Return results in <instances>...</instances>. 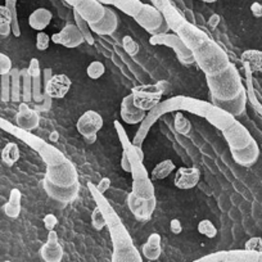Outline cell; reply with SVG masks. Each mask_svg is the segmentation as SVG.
<instances>
[{"instance_id": "51", "label": "cell", "mask_w": 262, "mask_h": 262, "mask_svg": "<svg viewBox=\"0 0 262 262\" xmlns=\"http://www.w3.org/2000/svg\"><path fill=\"white\" fill-rule=\"evenodd\" d=\"M95 188H97V190L99 191V193L104 194L105 191L111 188V179L110 178L100 179V181L95 185Z\"/></svg>"}, {"instance_id": "61", "label": "cell", "mask_w": 262, "mask_h": 262, "mask_svg": "<svg viewBox=\"0 0 262 262\" xmlns=\"http://www.w3.org/2000/svg\"><path fill=\"white\" fill-rule=\"evenodd\" d=\"M257 262H262V253H258V259H257Z\"/></svg>"}, {"instance_id": "39", "label": "cell", "mask_w": 262, "mask_h": 262, "mask_svg": "<svg viewBox=\"0 0 262 262\" xmlns=\"http://www.w3.org/2000/svg\"><path fill=\"white\" fill-rule=\"evenodd\" d=\"M0 100L2 102L11 100V76L9 74L0 76Z\"/></svg>"}, {"instance_id": "2", "label": "cell", "mask_w": 262, "mask_h": 262, "mask_svg": "<svg viewBox=\"0 0 262 262\" xmlns=\"http://www.w3.org/2000/svg\"><path fill=\"white\" fill-rule=\"evenodd\" d=\"M88 189L92 194L93 200L103 212L105 219V226L110 230L111 239L113 244L112 262H143L142 256L133 243L127 229L121 221L120 216L115 208L111 206L104 194L99 193L93 183H88Z\"/></svg>"}, {"instance_id": "7", "label": "cell", "mask_w": 262, "mask_h": 262, "mask_svg": "<svg viewBox=\"0 0 262 262\" xmlns=\"http://www.w3.org/2000/svg\"><path fill=\"white\" fill-rule=\"evenodd\" d=\"M150 45H165V47L171 48V49L175 52L176 57L180 60V63L189 66L195 63L194 60L193 54H191L190 50L186 48V45L184 44L183 40L178 36L176 34H161V35H152L149 39Z\"/></svg>"}, {"instance_id": "9", "label": "cell", "mask_w": 262, "mask_h": 262, "mask_svg": "<svg viewBox=\"0 0 262 262\" xmlns=\"http://www.w3.org/2000/svg\"><path fill=\"white\" fill-rule=\"evenodd\" d=\"M223 135L226 142H228L230 150L242 149V148L247 147L253 139L248 128L236 120L229 127L223 130Z\"/></svg>"}, {"instance_id": "27", "label": "cell", "mask_w": 262, "mask_h": 262, "mask_svg": "<svg viewBox=\"0 0 262 262\" xmlns=\"http://www.w3.org/2000/svg\"><path fill=\"white\" fill-rule=\"evenodd\" d=\"M242 62L249 72H262V52L257 49H247L242 53Z\"/></svg>"}, {"instance_id": "37", "label": "cell", "mask_w": 262, "mask_h": 262, "mask_svg": "<svg viewBox=\"0 0 262 262\" xmlns=\"http://www.w3.org/2000/svg\"><path fill=\"white\" fill-rule=\"evenodd\" d=\"M6 7L12 13V34L18 37L21 35V29H19L18 19H17V0H6Z\"/></svg>"}, {"instance_id": "50", "label": "cell", "mask_w": 262, "mask_h": 262, "mask_svg": "<svg viewBox=\"0 0 262 262\" xmlns=\"http://www.w3.org/2000/svg\"><path fill=\"white\" fill-rule=\"evenodd\" d=\"M52 102H53L52 98H49L44 93V100H42L41 103H37L36 107H35L34 110L37 111V112H39V111H42V112H48V111H50V108H52Z\"/></svg>"}, {"instance_id": "45", "label": "cell", "mask_w": 262, "mask_h": 262, "mask_svg": "<svg viewBox=\"0 0 262 262\" xmlns=\"http://www.w3.org/2000/svg\"><path fill=\"white\" fill-rule=\"evenodd\" d=\"M50 36L47 34V32L44 31H39L36 35V48L37 50H40V52H44V50H47L48 48H49V44H50Z\"/></svg>"}, {"instance_id": "17", "label": "cell", "mask_w": 262, "mask_h": 262, "mask_svg": "<svg viewBox=\"0 0 262 262\" xmlns=\"http://www.w3.org/2000/svg\"><path fill=\"white\" fill-rule=\"evenodd\" d=\"M121 118L127 125H135V123H142L143 120L147 116V112L144 111L138 110L134 105V98L133 94L126 95L121 102V111H120Z\"/></svg>"}, {"instance_id": "5", "label": "cell", "mask_w": 262, "mask_h": 262, "mask_svg": "<svg viewBox=\"0 0 262 262\" xmlns=\"http://www.w3.org/2000/svg\"><path fill=\"white\" fill-rule=\"evenodd\" d=\"M206 80H207L211 98L217 100L234 99L244 89L241 74L235 64L231 62L223 71L215 75H207Z\"/></svg>"}, {"instance_id": "6", "label": "cell", "mask_w": 262, "mask_h": 262, "mask_svg": "<svg viewBox=\"0 0 262 262\" xmlns=\"http://www.w3.org/2000/svg\"><path fill=\"white\" fill-rule=\"evenodd\" d=\"M45 179L52 184L62 188H69L79 183V173L71 161L66 160L60 165L47 166Z\"/></svg>"}, {"instance_id": "33", "label": "cell", "mask_w": 262, "mask_h": 262, "mask_svg": "<svg viewBox=\"0 0 262 262\" xmlns=\"http://www.w3.org/2000/svg\"><path fill=\"white\" fill-rule=\"evenodd\" d=\"M21 98L25 103L32 100V77L30 76L27 70H21Z\"/></svg>"}, {"instance_id": "49", "label": "cell", "mask_w": 262, "mask_h": 262, "mask_svg": "<svg viewBox=\"0 0 262 262\" xmlns=\"http://www.w3.org/2000/svg\"><path fill=\"white\" fill-rule=\"evenodd\" d=\"M42 223H44L45 229H47L48 231H52L54 230L55 226L58 225V219L57 216L53 215V213H47V215L44 216V219H42Z\"/></svg>"}, {"instance_id": "30", "label": "cell", "mask_w": 262, "mask_h": 262, "mask_svg": "<svg viewBox=\"0 0 262 262\" xmlns=\"http://www.w3.org/2000/svg\"><path fill=\"white\" fill-rule=\"evenodd\" d=\"M225 259L231 262H257L258 253L247 251V249H243V251H230L225 252Z\"/></svg>"}, {"instance_id": "12", "label": "cell", "mask_w": 262, "mask_h": 262, "mask_svg": "<svg viewBox=\"0 0 262 262\" xmlns=\"http://www.w3.org/2000/svg\"><path fill=\"white\" fill-rule=\"evenodd\" d=\"M50 40H52L54 44L62 45V47L69 48V49H75V48L80 47V45L85 41L84 36H82V34L80 32L79 27L75 24L66 25L59 32L53 34L52 36H50Z\"/></svg>"}, {"instance_id": "24", "label": "cell", "mask_w": 262, "mask_h": 262, "mask_svg": "<svg viewBox=\"0 0 262 262\" xmlns=\"http://www.w3.org/2000/svg\"><path fill=\"white\" fill-rule=\"evenodd\" d=\"M98 2L102 3L103 6L105 4V6L116 7V8H118L127 16L133 17V18L139 13L140 8L143 6L140 0H98Z\"/></svg>"}, {"instance_id": "62", "label": "cell", "mask_w": 262, "mask_h": 262, "mask_svg": "<svg viewBox=\"0 0 262 262\" xmlns=\"http://www.w3.org/2000/svg\"><path fill=\"white\" fill-rule=\"evenodd\" d=\"M4 262H12V261H4Z\"/></svg>"}, {"instance_id": "36", "label": "cell", "mask_w": 262, "mask_h": 262, "mask_svg": "<svg viewBox=\"0 0 262 262\" xmlns=\"http://www.w3.org/2000/svg\"><path fill=\"white\" fill-rule=\"evenodd\" d=\"M134 105L140 111H144V112H149L152 111L158 103L161 102V99H156V98H145V97H134Z\"/></svg>"}, {"instance_id": "25", "label": "cell", "mask_w": 262, "mask_h": 262, "mask_svg": "<svg viewBox=\"0 0 262 262\" xmlns=\"http://www.w3.org/2000/svg\"><path fill=\"white\" fill-rule=\"evenodd\" d=\"M53 14L49 9L37 8L30 14L29 25L36 31H44L52 22Z\"/></svg>"}, {"instance_id": "43", "label": "cell", "mask_w": 262, "mask_h": 262, "mask_svg": "<svg viewBox=\"0 0 262 262\" xmlns=\"http://www.w3.org/2000/svg\"><path fill=\"white\" fill-rule=\"evenodd\" d=\"M92 225H93V228L98 231L103 230V229L105 228L104 215H103V212L100 211V208L98 207V206L94 208V210H93V212H92Z\"/></svg>"}, {"instance_id": "14", "label": "cell", "mask_w": 262, "mask_h": 262, "mask_svg": "<svg viewBox=\"0 0 262 262\" xmlns=\"http://www.w3.org/2000/svg\"><path fill=\"white\" fill-rule=\"evenodd\" d=\"M72 86V81L67 75L55 74L44 85V93L52 99H63L69 94Z\"/></svg>"}, {"instance_id": "40", "label": "cell", "mask_w": 262, "mask_h": 262, "mask_svg": "<svg viewBox=\"0 0 262 262\" xmlns=\"http://www.w3.org/2000/svg\"><path fill=\"white\" fill-rule=\"evenodd\" d=\"M198 231L202 235L207 236V238H215L217 235V229L213 225L212 221L210 220H202L200 224H198Z\"/></svg>"}, {"instance_id": "4", "label": "cell", "mask_w": 262, "mask_h": 262, "mask_svg": "<svg viewBox=\"0 0 262 262\" xmlns=\"http://www.w3.org/2000/svg\"><path fill=\"white\" fill-rule=\"evenodd\" d=\"M0 128L7 131L8 134L13 135L17 139L22 140L25 144L32 148L35 152H37V155L42 158V161L47 163V166L60 165V163L67 160L64 157V155L58 148H55L54 145L45 142L41 138L36 137L32 133H30V131L22 130L21 127H18L17 125H13L9 121H7L6 118L0 117Z\"/></svg>"}, {"instance_id": "38", "label": "cell", "mask_w": 262, "mask_h": 262, "mask_svg": "<svg viewBox=\"0 0 262 262\" xmlns=\"http://www.w3.org/2000/svg\"><path fill=\"white\" fill-rule=\"evenodd\" d=\"M105 72V66L104 63H102L100 60H94V62L90 63L86 69L88 76L92 80H98L104 75Z\"/></svg>"}, {"instance_id": "56", "label": "cell", "mask_w": 262, "mask_h": 262, "mask_svg": "<svg viewBox=\"0 0 262 262\" xmlns=\"http://www.w3.org/2000/svg\"><path fill=\"white\" fill-rule=\"evenodd\" d=\"M53 70L52 69H45V70H42V79H44V81H42V84H47L48 81H49L50 79H52V76H53Z\"/></svg>"}, {"instance_id": "55", "label": "cell", "mask_w": 262, "mask_h": 262, "mask_svg": "<svg viewBox=\"0 0 262 262\" xmlns=\"http://www.w3.org/2000/svg\"><path fill=\"white\" fill-rule=\"evenodd\" d=\"M219 22H220V16H219V14H212V16L210 17V19H208V26H210L211 29H215V27H217Z\"/></svg>"}, {"instance_id": "20", "label": "cell", "mask_w": 262, "mask_h": 262, "mask_svg": "<svg viewBox=\"0 0 262 262\" xmlns=\"http://www.w3.org/2000/svg\"><path fill=\"white\" fill-rule=\"evenodd\" d=\"M212 100V104H215L216 107L221 108L223 111L228 112L229 115H231L233 117L236 116L243 115V112L246 111L247 105V90L243 89L238 94V97H235L234 99L230 100H217L215 98H211Z\"/></svg>"}, {"instance_id": "59", "label": "cell", "mask_w": 262, "mask_h": 262, "mask_svg": "<svg viewBox=\"0 0 262 262\" xmlns=\"http://www.w3.org/2000/svg\"><path fill=\"white\" fill-rule=\"evenodd\" d=\"M85 140H86L88 143H89V144H93V143H95L97 142V139H98V137L97 135H92V137H88V138H84Z\"/></svg>"}, {"instance_id": "46", "label": "cell", "mask_w": 262, "mask_h": 262, "mask_svg": "<svg viewBox=\"0 0 262 262\" xmlns=\"http://www.w3.org/2000/svg\"><path fill=\"white\" fill-rule=\"evenodd\" d=\"M12 70V59L4 53H0V76L8 75Z\"/></svg>"}, {"instance_id": "60", "label": "cell", "mask_w": 262, "mask_h": 262, "mask_svg": "<svg viewBox=\"0 0 262 262\" xmlns=\"http://www.w3.org/2000/svg\"><path fill=\"white\" fill-rule=\"evenodd\" d=\"M202 2H205V3H215L217 0H202Z\"/></svg>"}, {"instance_id": "34", "label": "cell", "mask_w": 262, "mask_h": 262, "mask_svg": "<svg viewBox=\"0 0 262 262\" xmlns=\"http://www.w3.org/2000/svg\"><path fill=\"white\" fill-rule=\"evenodd\" d=\"M74 17H75V25L79 27L80 32H81L82 36H84L85 41H86L89 45H94L95 40H94V36H93L92 30H90L89 27V24H88V22L85 21V19L82 18L76 11H74Z\"/></svg>"}, {"instance_id": "54", "label": "cell", "mask_w": 262, "mask_h": 262, "mask_svg": "<svg viewBox=\"0 0 262 262\" xmlns=\"http://www.w3.org/2000/svg\"><path fill=\"white\" fill-rule=\"evenodd\" d=\"M121 167H122V170L125 171V172H130V163H128V160H127V156H126V153L122 150V156H121Z\"/></svg>"}, {"instance_id": "52", "label": "cell", "mask_w": 262, "mask_h": 262, "mask_svg": "<svg viewBox=\"0 0 262 262\" xmlns=\"http://www.w3.org/2000/svg\"><path fill=\"white\" fill-rule=\"evenodd\" d=\"M170 230L171 233L176 234V235L181 234V231H183V225H181L179 219H172V220L170 221Z\"/></svg>"}, {"instance_id": "21", "label": "cell", "mask_w": 262, "mask_h": 262, "mask_svg": "<svg viewBox=\"0 0 262 262\" xmlns=\"http://www.w3.org/2000/svg\"><path fill=\"white\" fill-rule=\"evenodd\" d=\"M118 26V18L117 14L115 13V11H112L111 8L105 7L104 9V16L102 17V19H99L98 22L94 24H89L90 30L92 32L98 35H112L116 31Z\"/></svg>"}, {"instance_id": "26", "label": "cell", "mask_w": 262, "mask_h": 262, "mask_svg": "<svg viewBox=\"0 0 262 262\" xmlns=\"http://www.w3.org/2000/svg\"><path fill=\"white\" fill-rule=\"evenodd\" d=\"M143 256L148 259V261H156L160 258L161 253H162V248H161V235L157 233H153L148 236L147 242L143 244Z\"/></svg>"}, {"instance_id": "3", "label": "cell", "mask_w": 262, "mask_h": 262, "mask_svg": "<svg viewBox=\"0 0 262 262\" xmlns=\"http://www.w3.org/2000/svg\"><path fill=\"white\" fill-rule=\"evenodd\" d=\"M115 128L118 135V139L121 142V145H122V150L126 153L128 163H130V173L131 178H133V185H131L133 190H131V193L139 200H150V198L156 196L155 186H153L149 173H148L147 168L143 163L144 161L140 160L139 155H138V147L133 144V142H130L125 128L121 125L120 121L115 120Z\"/></svg>"}, {"instance_id": "28", "label": "cell", "mask_w": 262, "mask_h": 262, "mask_svg": "<svg viewBox=\"0 0 262 262\" xmlns=\"http://www.w3.org/2000/svg\"><path fill=\"white\" fill-rule=\"evenodd\" d=\"M21 202H22L21 190L17 188L12 189L11 193H9L8 201H7V203L4 205V207H3L4 213H6L8 217L17 219L19 216V213H21V210H22Z\"/></svg>"}, {"instance_id": "35", "label": "cell", "mask_w": 262, "mask_h": 262, "mask_svg": "<svg viewBox=\"0 0 262 262\" xmlns=\"http://www.w3.org/2000/svg\"><path fill=\"white\" fill-rule=\"evenodd\" d=\"M173 126H175L176 133H179V134H181V135H188L189 133L191 131L190 121H189L188 118H186L185 116L180 112V111H179V112H176Z\"/></svg>"}, {"instance_id": "31", "label": "cell", "mask_w": 262, "mask_h": 262, "mask_svg": "<svg viewBox=\"0 0 262 262\" xmlns=\"http://www.w3.org/2000/svg\"><path fill=\"white\" fill-rule=\"evenodd\" d=\"M11 76V100L12 102H19L21 100V70L12 69L9 72Z\"/></svg>"}, {"instance_id": "8", "label": "cell", "mask_w": 262, "mask_h": 262, "mask_svg": "<svg viewBox=\"0 0 262 262\" xmlns=\"http://www.w3.org/2000/svg\"><path fill=\"white\" fill-rule=\"evenodd\" d=\"M64 2L74 7V11H76L88 24L98 22L104 16L105 7L98 0H64Z\"/></svg>"}, {"instance_id": "15", "label": "cell", "mask_w": 262, "mask_h": 262, "mask_svg": "<svg viewBox=\"0 0 262 262\" xmlns=\"http://www.w3.org/2000/svg\"><path fill=\"white\" fill-rule=\"evenodd\" d=\"M76 127L84 138L97 135L98 131L103 127V117L95 111H86L77 120Z\"/></svg>"}, {"instance_id": "32", "label": "cell", "mask_w": 262, "mask_h": 262, "mask_svg": "<svg viewBox=\"0 0 262 262\" xmlns=\"http://www.w3.org/2000/svg\"><path fill=\"white\" fill-rule=\"evenodd\" d=\"M19 157H21V155H19V148L16 143H8L3 148V150H2V161L8 167H12L19 160Z\"/></svg>"}, {"instance_id": "48", "label": "cell", "mask_w": 262, "mask_h": 262, "mask_svg": "<svg viewBox=\"0 0 262 262\" xmlns=\"http://www.w3.org/2000/svg\"><path fill=\"white\" fill-rule=\"evenodd\" d=\"M12 25V13L6 6H0V26Z\"/></svg>"}, {"instance_id": "44", "label": "cell", "mask_w": 262, "mask_h": 262, "mask_svg": "<svg viewBox=\"0 0 262 262\" xmlns=\"http://www.w3.org/2000/svg\"><path fill=\"white\" fill-rule=\"evenodd\" d=\"M244 249L251 252H256V253H262V238L259 236H253V238L248 239L244 244Z\"/></svg>"}, {"instance_id": "29", "label": "cell", "mask_w": 262, "mask_h": 262, "mask_svg": "<svg viewBox=\"0 0 262 262\" xmlns=\"http://www.w3.org/2000/svg\"><path fill=\"white\" fill-rule=\"evenodd\" d=\"M175 163H173L172 161L163 160L155 166V168H153L152 172H150V176H152V179H155V180H163V179H166L167 176H170L171 173L175 171Z\"/></svg>"}, {"instance_id": "47", "label": "cell", "mask_w": 262, "mask_h": 262, "mask_svg": "<svg viewBox=\"0 0 262 262\" xmlns=\"http://www.w3.org/2000/svg\"><path fill=\"white\" fill-rule=\"evenodd\" d=\"M27 72H29L30 76L34 79V77H39L41 76V70H40V62L37 58H32L31 60H30V64L29 67H27Z\"/></svg>"}, {"instance_id": "1", "label": "cell", "mask_w": 262, "mask_h": 262, "mask_svg": "<svg viewBox=\"0 0 262 262\" xmlns=\"http://www.w3.org/2000/svg\"><path fill=\"white\" fill-rule=\"evenodd\" d=\"M152 3L163 14L170 30L175 31L190 50L196 66L205 72L206 76L217 74L230 64L228 53L211 39L207 32L186 21L171 0H152Z\"/></svg>"}, {"instance_id": "57", "label": "cell", "mask_w": 262, "mask_h": 262, "mask_svg": "<svg viewBox=\"0 0 262 262\" xmlns=\"http://www.w3.org/2000/svg\"><path fill=\"white\" fill-rule=\"evenodd\" d=\"M12 32V27L11 25H6V26H0V36H9Z\"/></svg>"}, {"instance_id": "42", "label": "cell", "mask_w": 262, "mask_h": 262, "mask_svg": "<svg viewBox=\"0 0 262 262\" xmlns=\"http://www.w3.org/2000/svg\"><path fill=\"white\" fill-rule=\"evenodd\" d=\"M122 47L125 52L131 57H134L139 53V44L130 35H126V36L122 37Z\"/></svg>"}, {"instance_id": "11", "label": "cell", "mask_w": 262, "mask_h": 262, "mask_svg": "<svg viewBox=\"0 0 262 262\" xmlns=\"http://www.w3.org/2000/svg\"><path fill=\"white\" fill-rule=\"evenodd\" d=\"M42 188H44L45 193L52 198V200L57 201V202L63 203V205H69V203L74 202L79 195L80 184L76 183L75 185L69 186V188H62V186H57L48 181L47 179H42Z\"/></svg>"}, {"instance_id": "41", "label": "cell", "mask_w": 262, "mask_h": 262, "mask_svg": "<svg viewBox=\"0 0 262 262\" xmlns=\"http://www.w3.org/2000/svg\"><path fill=\"white\" fill-rule=\"evenodd\" d=\"M42 84H41V76L34 77L32 79V100L35 103H41L44 100V92H42Z\"/></svg>"}, {"instance_id": "53", "label": "cell", "mask_w": 262, "mask_h": 262, "mask_svg": "<svg viewBox=\"0 0 262 262\" xmlns=\"http://www.w3.org/2000/svg\"><path fill=\"white\" fill-rule=\"evenodd\" d=\"M251 12L253 13V16L256 18H261L262 17V4L258 3V2H254L251 6Z\"/></svg>"}, {"instance_id": "13", "label": "cell", "mask_w": 262, "mask_h": 262, "mask_svg": "<svg viewBox=\"0 0 262 262\" xmlns=\"http://www.w3.org/2000/svg\"><path fill=\"white\" fill-rule=\"evenodd\" d=\"M127 206L128 210L131 211V213H133L138 220L148 221L152 217L153 212H155L156 206H157V200H156V196H153L150 200L143 201L137 198L133 193H128Z\"/></svg>"}, {"instance_id": "23", "label": "cell", "mask_w": 262, "mask_h": 262, "mask_svg": "<svg viewBox=\"0 0 262 262\" xmlns=\"http://www.w3.org/2000/svg\"><path fill=\"white\" fill-rule=\"evenodd\" d=\"M168 92V82L158 81L157 84H147L138 85L131 89V94L134 97H145V98H156V99H162L163 95Z\"/></svg>"}, {"instance_id": "22", "label": "cell", "mask_w": 262, "mask_h": 262, "mask_svg": "<svg viewBox=\"0 0 262 262\" xmlns=\"http://www.w3.org/2000/svg\"><path fill=\"white\" fill-rule=\"evenodd\" d=\"M230 152L233 156V160L238 165L244 166V167L254 165L259 157V147L254 139H252V142L247 147L238 150H230Z\"/></svg>"}, {"instance_id": "10", "label": "cell", "mask_w": 262, "mask_h": 262, "mask_svg": "<svg viewBox=\"0 0 262 262\" xmlns=\"http://www.w3.org/2000/svg\"><path fill=\"white\" fill-rule=\"evenodd\" d=\"M134 19L137 21V24L139 25L140 27H143L145 31L149 32L150 35H153L156 30L163 24L165 17H163V14L161 13L155 6L143 3L139 13L134 17Z\"/></svg>"}, {"instance_id": "18", "label": "cell", "mask_w": 262, "mask_h": 262, "mask_svg": "<svg viewBox=\"0 0 262 262\" xmlns=\"http://www.w3.org/2000/svg\"><path fill=\"white\" fill-rule=\"evenodd\" d=\"M201 171L196 167H180L176 170L173 184L176 188L181 190L195 188L196 184L200 183Z\"/></svg>"}, {"instance_id": "19", "label": "cell", "mask_w": 262, "mask_h": 262, "mask_svg": "<svg viewBox=\"0 0 262 262\" xmlns=\"http://www.w3.org/2000/svg\"><path fill=\"white\" fill-rule=\"evenodd\" d=\"M16 122L17 126L21 127L22 130L32 131L35 128H37V126H39V113L34 108L30 107L27 103L24 102L18 107V112L16 115Z\"/></svg>"}, {"instance_id": "16", "label": "cell", "mask_w": 262, "mask_h": 262, "mask_svg": "<svg viewBox=\"0 0 262 262\" xmlns=\"http://www.w3.org/2000/svg\"><path fill=\"white\" fill-rule=\"evenodd\" d=\"M63 247L58 241V234L54 230L48 234L47 243L40 248V257L44 262H60L63 258Z\"/></svg>"}, {"instance_id": "58", "label": "cell", "mask_w": 262, "mask_h": 262, "mask_svg": "<svg viewBox=\"0 0 262 262\" xmlns=\"http://www.w3.org/2000/svg\"><path fill=\"white\" fill-rule=\"evenodd\" d=\"M58 138H59V134H58L57 131H53L52 134L49 135V142H57Z\"/></svg>"}]
</instances>
